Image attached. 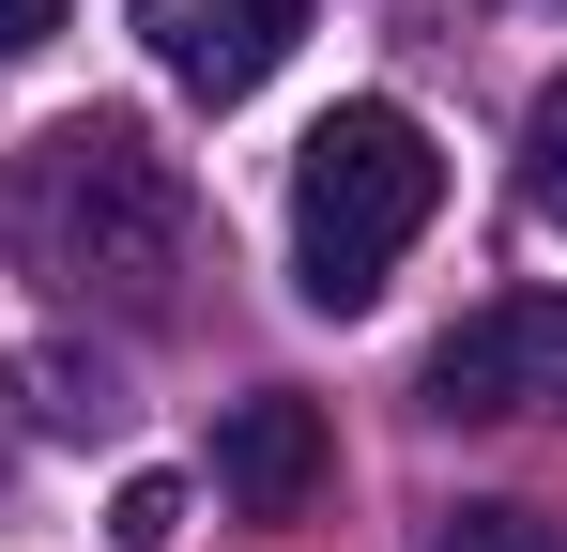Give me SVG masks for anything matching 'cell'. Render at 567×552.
I'll return each instance as SVG.
<instances>
[{
  "mask_svg": "<svg viewBox=\"0 0 567 552\" xmlns=\"http://www.w3.org/2000/svg\"><path fill=\"white\" fill-rule=\"evenodd\" d=\"M322 476H338L322 399H246V415L215 430V491H230V522H307Z\"/></svg>",
  "mask_w": 567,
  "mask_h": 552,
  "instance_id": "5b68a950",
  "label": "cell"
},
{
  "mask_svg": "<svg viewBox=\"0 0 567 552\" xmlns=\"http://www.w3.org/2000/svg\"><path fill=\"white\" fill-rule=\"evenodd\" d=\"M445 215V154H430V123L414 108H322L307 123V154H291V292L322 307V323H353L383 307V276L399 246Z\"/></svg>",
  "mask_w": 567,
  "mask_h": 552,
  "instance_id": "7a4b0ae2",
  "label": "cell"
},
{
  "mask_svg": "<svg viewBox=\"0 0 567 552\" xmlns=\"http://www.w3.org/2000/svg\"><path fill=\"white\" fill-rule=\"evenodd\" d=\"M0 384H16V415H31L47 446H93L107 415H123V399H107V368H93V354H16V368H0Z\"/></svg>",
  "mask_w": 567,
  "mask_h": 552,
  "instance_id": "8992f818",
  "label": "cell"
},
{
  "mask_svg": "<svg viewBox=\"0 0 567 552\" xmlns=\"http://www.w3.org/2000/svg\"><path fill=\"white\" fill-rule=\"evenodd\" d=\"M567 399V292H491L430 338V415H537Z\"/></svg>",
  "mask_w": 567,
  "mask_h": 552,
  "instance_id": "3957f363",
  "label": "cell"
},
{
  "mask_svg": "<svg viewBox=\"0 0 567 552\" xmlns=\"http://www.w3.org/2000/svg\"><path fill=\"white\" fill-rule=\"evenodd\" d=\"M107 538H123V552H169V538H185V476H123V491H107Z\"/></svg>",
  "mask_w": 567,
  "mask_h": 552,
  "instance_id": "9c48e42d",
  "label": "cell"
},
{
  "mask_svg": "<svg viewBox=\"0 0 567 552\" xmlns=\"http://www.w3.org/2000/svg\"><path fill=\"white\" fill-rule=\"evenodd\" d=\"M199 200L185 170L154 154V123H123V108H78V123H47L31 154H16V184H0V246L31 276H78V292H169V262H185Z\"/></svg>",
  "mask_w": 567,
  "mask_h": 552,
  "instance_id": "6da1fadb",
  "label": "cell"
},
{
  "mask_svg": "<svg viewBox=\"0 0 567 552\" xmlns=\"http://www.w3.org/2000/svg\"><path fill=\"white\" fill-rule=\"evenodd\" d=\"M430 552H567V538L537 522V507H506V491H475V507H445V522H430Z\"/></svg>",
  "mask_w": 567,
  "mask_h": 552,
  "instance_id": "52a82bcc",
  "label": "cell"
},
{
  "mask_svg": "<svg viewBox=\"0 0 567 552\" xmlns=\"http://www.w3.org/2000/svg\"><path fill=\"white\" fill-rule=\"evenodd\" d=\"M47 31H62V0H0V62H31Z\"/></svg>",
  "mask_w": 567,
  "mask_h": 552,
  "instance_id": "30bf717a",
  "label": "cell"
},
{
  "mask_svg": "<svg viewBox=\"0 0 567 552\" xmlns=\"http://www.w3.org/2000/svg\"><path fill=\"white\" fill-rule=\"evenodd\" d=\"M138 47H154V78H169V92L246 108V92L307 47V0H138Z\"/></svg>",
  "mask_w": 567,
  "mask_h": 552,
  "instance_id": "277c9868",
  "label": "cell"
},
{
  "mask_svg": "<svg viewBox=\"0 0 567 552\" xmlns=\"http://www.w3.org/2000/svg\"><path fill=\"white\" fill-rule=\"evenodd\" d=\"M522 200H537V215L567 231V78L537 92V108H522Z\"/></svg>",
  "mask_w": 567,
  "mask_h": 552,
  "instance_id": "ba28073f",
  "label": "cell"
}]
</instances>
